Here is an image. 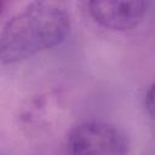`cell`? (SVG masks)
Wrapping results in <instances>:
<instances>
[{"label":"cell","instance_id":"obj_1","mask_svg":"<svg viewBox=\"0 0 155 155\" xmlns=\"http://www.w3.org/2000/svg\"><path fill=\"white\" fill-rule=\"evenodd\" d=\"M70 29L67 11L53 2H33L0 33V61L15 64L59 45Z\"/></svg>","mask_w":155,"mask_h":155},{"label":"cell","instance_id":"obj_2","mask_svg":"<svg viewBox=\"0 0 155 155\" xmlns=\"http://www.w3.org/2000/svg\"><path fill=\"white\" fill-rule=\"evenodd\" d=\"M128 143L115 126L86 121L71 130L67 140L68 155H127Z\"/></svg>","mask_w":155,"mask_h":155},{"label":"cell","instance_id":"obj_3","mask_svg":"<svg viewBox=\"0 0 155 155\" xmlns=\"http://www.w3.org/2000/svg\"><path fill=\"white\" fill-rule=\"evenodd\" d=\"M149 5V1H91L88 2V12L104 28L127 30L143 21Z\"/></svg>","mask_w":155,"mask_h":155},{"label":"cell","instance_id":"obj_4","mask_svg":"<svg viewBox=\"0 0 155 155\" xmlns=\"http://www.w3.org/2000/svg\"><path fill=\"white\" fill-rule=\"evenodd\" d=\"M145 107H148L149 114L153 115V107H154V98H153V87L149 88L148 93L145 94Z\"/></svg>","mask_w":155,"mask_h":155}]
</instances>
